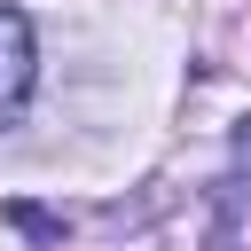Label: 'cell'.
I'll return each instance as SVG.
<instances>
[{"label": "cell", "mask_w": 251, "mask_h": 251, "mask_svg": "<svg viewBox=\"0 0 251 251\" xmlns=\"http://www.w3.org/2000/svg\"><path fill=\"white\" fill-rule=\"evenodd\" d=\"M31 78H39V47H31V24H24V8H8L0 0V126L31 102Z\"/></svg>", "instance_id": "cell-1"}, {"label": "cell", "mask_w": 251, "mask_h": 251, "mask_svg": "<svg viewBox=\"0 0 251 251\" xmlns=\"http://www.w3.org/2000/svg\"><path fill=\"white\" fill-rule=\"evenodd\" d=\"M8 227H24L31 243H63V220H55V212H39V204H24V196L8 204Z\"/></svg>", "instance_id": "cell-2"}, {"label": "cell", "mask_w": 251, "mask_h": 251, "mask_svg": "<svg viewBox=\"0 0 251 251\" xmlns=\"http://www.w3.org/2000/svg\"><path fill=\"white\" fill-rule=\"evenodd\" d=\"M227 188H251V118H235V173Z\"/></svg>", "instance_id": "cell-3"}]
</instances>
